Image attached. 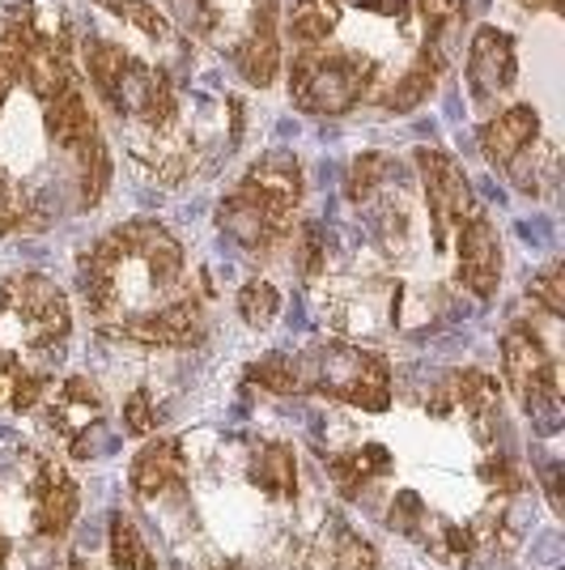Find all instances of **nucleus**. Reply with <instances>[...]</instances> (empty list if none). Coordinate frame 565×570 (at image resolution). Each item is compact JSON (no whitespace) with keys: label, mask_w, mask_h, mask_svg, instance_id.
Returning a JSON list of instances; mask_svg holds the SVG:
<instances>
[{"label":"nucleus","mask_w":565,"mask_h":570,"mask_svg":"<svg viewBox=\"0 0 565 570\" xmlns=\"http://www.w3.org/2000/svg\"><path fill=\"white\" fill-rule=\"evenodd\" d=\"M378 60L349 48H298L289 60V102L303 116L340 119L370 98Z\"/></svg>","instance_id":"4"},{"label":"nucleus","mask_w":565,"mask_h":570,"mask_svg":"<svg viewBox=\"0 0 565 570\" xmlns=\"http://www.w3.org/2000/svg\"><path fill=\"white\" fill-rule=\"evenodd\" d=\"M476 141H480V154L489 158V167L511 170L518 158H527L536 149V141H541V111L532 102L506 107V111H497L494 119L480 124Z\"/></svg>","instance_id":"16"},{"label":"nucleus","mask_w":565,"mask_h":570,"mask_svg":"<svg viewBox=\"0 0 565 570\" xmlns=\"http://www.w3.org/2000/svg\"><path fill=\"white\" fill-rule=\"evenodd\" d=\"M43 226H48V217L34 205V196L9 170H0V235H30Z\"/></svg>","instance_id":"26"},{"label":"nucleus","mask_w":565,"mask_h":570,"mask_svg":"<svg viewBox=\"0 0 565 570\" xmlns=\"http://www.w3.org/2000/svg\"><path fill=\"white\" fill-rule=\"evenodd\" d=\"M455 282L464 285L468 294H476L480 303H489L502 285V235H497L494 217L485 209L476 214L455 230Z\"/></svg>","instance_id":"12"},{"label":"nucleus","mask_w":565,"mask_h":570,"mask_svg":"<svg viewBox=\"0 0 565 570\" xmlns=\"http://www.w3.org/2000/svg\"><path fill=\"white\" fill-rule=\"evenodd\" d=\"M48 426L69 443L77 460H98L102 448V392L98 383L72 375L48 404Z\"/></svg>","instance_id":"11"},{"label":"nucleus","mask_w":565,"mask_h":570,"mask_svg":"<svg viewBox=\"0 0 565 570\" xmlns=\"http://www.w3.org/2000/svg\"><path fill=\"white\" fill-rule=\"evenodd\" d=\"M0 311L22 328L26 350H34V354H56L72 333L69 294L43 273L0 277Z\"/></svg>","instance_id":"7"},{"label":"nucleus","mask_w":565,"mask_h":570,"mask_svg":"<svg viewBox=\"0 0 565 570\" xmlns=\"http://www.w3.org/2000/svg\"><path fill=\"white\" fill-rule=\"evenodd\" d=\"M128 485L137 499H162L188 490V455L179 439H149L141 452L132 455Z\"/></svg>","instance_id":"17"},{"label":"nucleus","mask_w":565,"mask_h":570,"mask_svg":"<svg viewBox=\"0 0 565 570\" xmlns=\"http://www.w3.org/2000/svg\"><path fill=\"white\" fill-rule=\"evenodd\" d=\"M527 13H562L565 0H518Z\"/></svg>","instance_id":"39"},{"label":"nucleus","mask_w":565,"mask_h":570,"mask_svg":"<svg viewBox=\"0 0 565 570\" xmlns=\"http://www.w3.org/2000/svg\"><path fill=\"white\" fill-rule=\"evenodd\" d=\"M281 13H277V0H256L251 9V22L247 35L235 43L230 60H235L238 77L251 86V90H268L281 72Z\"/></svg>","instance_id":"14"},{"label":"nucleus","mask_w":565,"mask_h":570,"mask_svg":"<svg viewBox=\"0 0 565 570\" xmlns=\"http://www.w3.org/2000/svg\"><path fill=\"white\" fill-rule=\"evenodd\" d=\"M98 333L128 341V345H141V350H200L209 324H205L200 298H175L166 307L123 315L116 324H102Z\"/></svg>","instance_id":"9"},{"label":"nucleus","mask_w":565,"mask_h":570,"mask_svg":"<svg viewBox=\"0 0 565 570\" xmlns=\"http://www.w3.org/2000/svg\"><path fill=\"white\" fill-rule=\"evenodd\" d=\"M4 562H9V541L0 537V570H4Z\"/></svg>","instance_id":"43"},{"label":"nucleus","mask_w":565,"mask_h":570,"mask_svg":"<svg viewBox=\"0 0 565 570\" xmlns=\"http://www.w3.org/2000/svg\"><path fill=\"white\" fill-rule=\"evenodd\" d=\"M123 264H141L145 268V289L153 294H175L184 282V243L166 230L162 222L153 217H132L116 230H107L102 238H95L81 261H77V294H81V307L90 320L111 324L119 315V289H116V268Z\"/></svg>","instance_id":"1"},{"label":"nucleus","mask_w":565,"mask_h":570,"mask_svg":"<svg viewBox=\"0 0 565 570\" xmlns=\"http://www.w3.org/2000/svg\"><path fill=\"white\" fill-rule=\"evenodd\" d=\"M298 252H303V256H298L303 273L315 277V273L324 268V226H319V222H307V226H303V235H298Z\"/></svg>","instance_id":"36"},{"label":"nucleus","mask_w":565,"mask_h":570,"mask_svg":"<svg viewBox=\"0 0 565 570\" xmlns=\"http://www.w3.org/2000/svg\"><path fill=\"white\" fill-rule=\"evenodd\" d=\"M544 494H548V502H553V511H557V515H565V502H562V464H553V469L544 473Z\"/></svg>","instance_id":"38"},{"label":"nucleus","mask_w":565,"mask_h":570,"mask_svg":"<svg viewBox=\"0 0 565 570\" xmlns=\"http://www.w3.org/2000/svg\"><path fill=\"white\" fill-rule=\"evenodd\" d=\"M450 65V56L447 51H438V48H425L417 51V60L404 69L400 81H391L383 95L375 98L378 102V111H387V116H404V111H417L425 98L438 90V77L447 72Z\"/></svg>","instance_id":"20"},{"label":"nucleus","mask_w":565,"mask_h":570,"mask_svg":"<svg viewBox=\"0 0 565 570\" xmlns=\"http://www.w3.org/2000/svg\"><path fill=\"white\" fill-rule=\"evenodd\" d=\"M455 409H464L472 417V434L480 443H494L497 430H502V387H497V380L489 371L464 366V371H450V375L438 380V387L425 401V413L443 422Z\"/></svg>","instance_id":"10"},{"label":"nucleus","mask_w":565,"mask_h":570,"mask_svg":"<svg viewBox=\"0 0 565 570\" xmlns=\"http://www.w3.org/2000/svg\"><path fill=\"white\" fill-rule=\"evenodd\" d=\"M238 315L251 328H268L281 315V289L272 282H264V277H251V282L238 289Z\"/></svg>","instance_id":"30"},{"label":"nucleus","mask_w":565,"mask_h":570,"mask_svg":"<svg viewBox=\"0 0 565 570\" xmlns=\"http://www.w3.org/2000/svg\"><path fill=\"white\" fill-rule=\"evenodd\" d=\"M166 13L184 26L191 39H212L221 26L217 0H166Z\"/></svg>","instance_id":"32"},{"label":"nucleus","mask_w":565,"mask_h":570,"mask_svg":"<svg viewBox=\"0 0 565 570\" xmlns=\"http://www.w3.org/2000/svg\"><path fill=\"white\" fill-rule=\"evenodd\" d=\"M502 371H506V387L515 392L518 409L527 417H536L544 430L557 426V417H562L557 357L527 320H515L502 333Z\"/></svg>","instance_id":"6"},{"label":"nucleus","mask_w":565,"mask_h":570,"mask_svg":"<svg viewBox=\"0 0 565 570\" xmlns=\"http://www.w3.org/2000/svg\"><path fill=\"white\" fill-rule=\"evenodd\" d=\"M527 298H532L544 315L562 320V315H565V264L553 261L548 268H541V273L527 282Z\"/></svg>","instance_id":"34"},{"label":"nucleus","mask_w":565,"mask_h":570,"mask_svg":"<svg viewBox=\"0 0 565 570\" xmlns=\"http://www.w3.org/2000/svg\"><path fill=\"white\" fill-rule=\"evenodd\" d=\"M417 13L425 22V48L455 56L459 30L468 26V0H417Z\"/></svg>","instance_id":"25"},{"label":"nucleus","mask_w":565,"mask_h":570,"mask_svg":"<svg viewBox=\"0 0 565 570\" xmlns=\"http://www.w3.org/2000/svg\"><path fill=\"white\" fill-rule=\"evenodd\" d=\"M107 13H116L119 22L137 26L145 39H170V22H166V13H158L149 0H98Z\"/></svg>","instance_id":"31"},{"label":"nucleus","mask_w":565,"mask_h":570,"mask_svg":"<svg viewBox=\"0 0 565 570\" xmlns=\"http://www.w3.org/2000/svg\"><path fill=\"white\" fill-rule=\"evenodd\" d=\"M209 570H242V562H238V558H226V562H212Z\"/></svg>","instance_id":"41"},{"label":"nucleus","mask_w":565,"mask_h":570,"mask_svg":"<svg viewBox=\"0 0 565 570\" xmlns=\"http://www.w3.org/2000/svg\"><path fill=\"white\" fill-rule=\"evenodd\" d=\"M81 511V490L77 481L65 473L60 460L51 455H34V476H30V523L43 541H60L72 528Z\"/></svg>","instance_id":"13"},{"label":"nucleus","mask_w":565,"mask_h":570,"mask_svg":"<svg viewBox=\"0 0 565 570\" xmlns=\"http://www.w3.org/2000/svg\"><path fill=\"white\" fill-rule=\"evenodd\" d=\"M242 380L264 387V392H272V396H294V392H303V383H298V366H294V357L289 354H268L251 362L247 371H242Z\"/></svg>","instance_id":"29"},{"label":"nucleus","mask_w":565,"mask_h":570,"mask_svg":"<svg viewBox=\"0 0 565 570\" xmlns=\"http://www.w3.org/2000/svg\"><path fill=\"white\" fill-rule=\"evenodd\" d=\"M417 170H422L425 205H429V226H434V247L443 252L450 243V235L476 214V196L464 167L450 158L447 149L425 145L417 149Z\"/></svg>","instance_id":"8"},{"label":"nucleus","mask_w":565,"mask_h":570,"mask_svg":"<svg viewBox=\"0 0 565 570\" xmlns=\"http://www.w3.org/2000/svg\"><path fill=\"white\" fill-rule=\"evenodd\" d=\"M111 567L116 570H158V558L145 546L141 528L132 515H111Z\"/></svg>","instance_id":"27"},{"label":"nucleus","mask_w":565,"mask_h":570,"mask_svg":"<svg viewBox=\"0 0 565 570\" xmlns=\"http://www.w3.org/2000/svg\"><path fill=\"white\" fill-rule=\"evenodd\" d=\"M387 528L400 532V537H408V541H417V546H425L429 553H438L443 520L429 515V507L422 502L417 490H400V494H396V502L387 507Z\"/></svg>","instance_id":"24"},{"label":"nucleus","mask_w":565,"mask_h":570,"mask_svg":"<svg viewBox=\"0 0 565 570\" xmlns=\"http://www.w3.org/2000/svg\"><path fill=\"white\" fill-rule=\"evenodd\" d=\"M476 476L485 481V490H489V494H502V499L532 490V476H527V469L518 464V455H511V452L485 455V460H480V469H476Z\"/></svg>","instance_id":"28"},{"label":"nucleus","mask_w":565,"mask_h":570,"mask_svg":"<svg viewBox=\"0 0 565 570\" xmlns=\"http://www.w3.org/2000/svg\"><path fill=\"white\" fill-rule=\"evenodd\" d=\"M340 26V0H294L285 13V35L298 48H324Z\"/></svg>","instance_id":"23"},{"label":"nucleus","mask_w":565,"mask_h":570,"mask_svg":"<svg viewBox=\"0 0 565 570\" xmlns=\"http://www.w3.org/2000/svg\"><path fill=\"white\" fill-rule=\"evenodd\" d=\"M0 72L9 81H22L39 98V107L81 86L77 65H72L69 30H48L39 22L34 0L0 4Z\"/></svg>","instance_id":"3"},{"label":"nucleus","mask_w":565,"mask_h":570,"mask_svg":"<svg viewBox=\"0 0 565 570\" xmlns=\"http://www.w3.org/2000/svg\"><path fill=\"white\" fill-rule=\"evenodd\" d=\"M9 90H13V81L0 72V111H4V102H9Z\"/></svg>","instance_id":"40"},{"label":"nucleus","mask_w":565,"mask_h":570,"mask_svg":"<svg viewBox=\"0 0 565 570\" xmlns=\"http://www.w3.org/2000/svg\"><path fill=\"white\" fill-rule=\"evenodd\" d=\"M345 4H357V9H370V13H383V18L408 22V0H345Z\"/></svg>","instance_id":"37"},{"label":"nucleus","mask_w":565,"mask_h":570,"mask_svg":"<svg viewBox=\"0 0 565 570\" xmlns=\"http://www.w3.org/2000/svg\"><path fill=\"white\" fill-rule=\"evenodd\" d=\"M247 481L268 499L294 502L298 499V455H294V448L281 443V439L259 443L251 460H247Z\"/></svg>","instance_id":"21"},{"label":"nucleus","mask_w":565,"mask_h":570,"mask_svg":"<svg viewBox=\"0 0 565 570\" xmlns=\"http://www.w3.org/2000/svg\"><path fill=\"white\" fill-rule=\"evenodd\" d=\"M387 170H391V158L387 154H361V158H354V167H349V179H345V196L354 200V205H361V200H370L378 191V184L387 179Z\"/></svg>","instance_id":"33"},{"label":"nucleus","mask_w":565,"mask_h":570,"mask_svg":"<svg viewBox=\"0 0 565 570\" xmlns=\"http://www.w3.org/2000/svg\"><path fill=\"white\" fill-rule=\"evenodd\" d=\"M298 383L303 392H319L328 401L354 404L366 413H387L391 409V366L375 350H357V345H315L307 354H294Z\"/></svg>","instance_id":"5"},{"label":"nucleus","mask_w":565,"mask_h":570,"mask_svg":"<svg viewBox=\"0 0 565 570\" xmlns=\"http://www.w3.org/2000/svg\"><path fill=\"white\" fill-rule=\"evenodd\" d=\"M324 469H328V476L336 481V494L345 502H354V499H361L375 481L391 476L396 455L387 452L383 443H366V448H354V452L324 455Z\"/></svg>","instance_id":"19"},{"label":"nucleus","mask_w":565,"mask_h":570,"mask_svg":"<svg viewBox=\"0 0 565 570\" xmlns=\"http://www.w3.org/2000/svg\"><path fill=\"white\" fill-rule=\"evenodd\" d=\"M51 396V375L30 371L13 350L0 345V409L9 413H30Z\"/></svg>","instance_id":"22"},{"label":"nucleus","mask_w":565,"mask_h":570,"mask_svg":"<svg viewBox=\"0 0 565 570\" xmlns=\"http://www.w3.org/2000/svg\"><path fill=\"white\" fill-rule=\"evenodd\" d=\"M303 163L294 154H264L247 175L235 184V191L217 205V226L251 256H272L294 235V214L303 205Z\"/></svg>","instance_id":"2"},{"label":"nucleus","mask_w":565,"mask_h":570,"mask_svg":"<svg viewBox=\"0 0 565 570\" xmlns=\"http://www.w3.org/2000/svg\"><path fill=\"white\" fill-rule=\"evenodd\" d=\"M65 570H90V567L81 562V553H69V562H65Z\"/></svg>","instance_id":"42"},{"label":"nucleus","mask_w":565,"mask_h":570,"mask_svg":"<svg viewBox=\"0 0 565 570\" xmlns=\"http://www.w3.org/2000/svg\"><path fill=\"white\" fill-rule=\"evenodd\" d=\"M158 430V404H153V392L149 387H137L128 401H123V434L132 439H145Z\"/></svg>","instance_id":"35"},{"label":"nucleus","mask_w":565,"mask_h":570,"mask_svg":"<svg viewBox=\"0 0 565 570\" xmlns=\"http://www.w3.org/2000/svg\"><path fill=\"white\" fill-rule=\"evenodd\" d=\"M518 81V51L515 35L502 26H476L468 43V90L476 102L506 95Z\"/></svg>","instance_id":"15"},{"label":"nucleus","mask_w":565,"mask_h":570,"mask_svg":"<svg viewBox=\"0 0 565 570\" xmlns=\"http://www.w3.org/2000/svg\"><path fill=\"white\" fill-rule=\"evenodd\" d=\"M310 570H378V549L340 515H328L310 546Z\"/></svg>","instance_id":"18"}]
</instances>
